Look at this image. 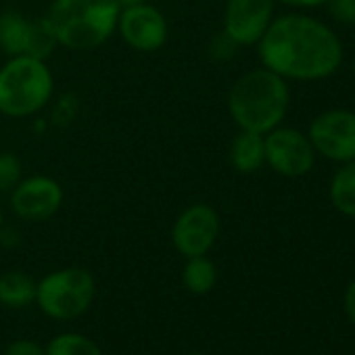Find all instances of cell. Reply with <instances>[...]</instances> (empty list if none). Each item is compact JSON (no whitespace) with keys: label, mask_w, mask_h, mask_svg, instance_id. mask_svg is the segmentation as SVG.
<instances>
[{"label":"cell","mask_w":355,"mask_h":355,"mask_svg":"<svg viewBox=\"0 0 355 355\" xmlns=\"http://www.w3.org/2000/svg\"><path fill=\"white\" fill-rule=\"evenodd\" d=\"M255 46L261 67L286 82L326 80L343 63V44L332 28L303 13L274 17Z\"/></svg>","instance_id":"1"},{"label":"cell","mask_w":355,"mask_h":355,"mask_svg":"<svg viewBox=\"0 0 355 355\" xmlns=\"http://www.w3.org/2000/svg\"><path fill=\"white\" fill-rule=\"evenodd\" d=\"M291 105V88L278 73L257 67L243 73L228 92V113L239 130L268 134L282 123Z\"/></svg>","instance_id":"2"},{"label":"cell","mask_w":355,"mask_h":355,"mask_svg":"<svg viewBox=\"0 0 355 355\" xmlns=\"http://www.w3.org/2000/svg\"><path fill=\"white\" fill-rule=\"evenodd\" d=\"M119 13L115 0H53L44 17L61 49L86 53L103 46L117 32Z\"/></svg>","instance_id":"3"},{"label":"cell","mask_w":355,"mask_h":355,"mask_svg":"<svg viewBox=\"0 0 355 355\" xmlns=\"http://www.w3.org/2000/svg\"><path fill=\"white\" fill-rule=\"evenodd\" d=\"M55 94V78L46 61L9 57L0 67V115L9 119L36 117Z\"/></svg>","instance_id":"4"},{"label":"cell","mask_w":355,"mask_h":355,"mask_svg":"<svg viewBox=\"0 0 355 355\" xmlns=\"http://www.w3.org/2000/svg\"><path fill=\"white\" fill-rule=\"evenodd\" d=\"M96 284L84 268H63L46 274L36 286V303L53 320L80 318L94 299Z\"/></svg>","instance_id":"5"},{"label":"cell","mask_w":355,"mask_h":355,"mask_svg":"<svg viewBox=\"0 0 355 355\" xmlns=\"http://www.w3.org/2000/svg\"><path fill=\"white\" fill-rule=\"evenodd\" d=\"M222 230V220L216 207L207 203H193L171 226V243L175 251L189 257L207 255Z\"/></svg>","instance_id":"6"},{"label":"cell","mask_w":355,"mask_h":355,"mask_svg":"<svg viewBox=\"0 0 355 355\" xmlns=\"http://www.w3.org/2000/svg\"><path fill=\"white\" fill-rule=\"evenodd\" d=\"M307 138L315 150L336 163L355 159V111L330 109L315 115L309 123Z\"/></svg>","instance_id":"7"},{"label":"cell","mask_w":355,"mask_h":355,"mask_svg":"<svg viewBox=\"0 0 355 355\" xmlns=\"http://www.w3.org/2000/svg\"><path fill=\"white\" fill-rule=\"evenodd\" d=\"M266 163L284 178H301L311 171L315 163V150L307 134L295 128H274L263 134Z\"/></svg>","instance_id":"8"},{"label":"cell","mask_w":355,"mask_h":355,"mask_svg":"<svg viewBox=\"0 0 355 355\" xmlns=\"http://www.w3.org/2000/svg\"><path fill=\"white\" fill-rule=\"evenodd\" d=\"M63 187L51 175H30L9 193L13 214L24 222H46L63 205Z\"/></svg>","instance_id":"9"},{"label":"cell","mask_w":355,"mask_h":355,"mask_svg":"<svg viewBox=\"0 0 355 355\" xmlns=\"http://www.w3.org/2000/svg\"><path fill=\"white\" fill-rule=\"evenodd\" d=\"M117 32L132 51L157 53L169 38V24L157 7L146 3L121 9Z\"/></svg>","instance_id":"10"},{"label":"cell","mask_w":355,"mask_h":355,"mask_svg":"<svg viewBox=\"0 0 355 355\" xmlns=\"http://www.w3.org/2000/svg\"><path fill=\"white\" fill-rule=\"evenodd\" d=\"M276 0H226L224 34L239 46H255L274 19Z\"/></svg>","instance_id":"11"},{"label":"cell","mask_w":355,"mask_h":355,"mask_svg":"<svg viewBox=\"0 0 355 355\" xmlns=\"http://www.w3.org/2000/svg\"><path fill=\"white\" fill-rule=\"evenodd\" d=\"M230 163L239 173H255L266 163V146L263 134L239 130V134L230 142Z\"/></svg>","instance_id":"12"},{"label":"cell","mask_w":355,"mask_h":355,"mask_svg":"<svg viewBox=\"0 0 355 355\" xmlns=\"http://www.w3.org/2000/svg\"><path fill=\"white\" fill-rule=\"evenodd\" d=\"M32 32V19H28L19 11L0 13V53L9 57L28 55Z\"/></svg>","instance_id":"13"},{"label":"cell","mask_w":355,"mask_h":355,"mask_svg":"<svg viewBox=\"0 0 355 355\" xmlns=\"http://www.w3.org/2000/svg\"><path fill=\"white\" fill-rule=\"evenodd\" d=\"M38 282L19 270H11L0 276V303L7 307H28L36 301Z\"/></svg>","instance_id":"14"},{"label":"cell","mask_w":355,"mask_h":355,"mask_svg":"<svg viewBox=\"0 0 355 355\" xmlns=\"http://www.w3.org/2000/svg\"><path fill=\"white\" fill-rule=\"evenodd\" d=\"M328 195L338 214L355 220V159L343 163L340 169L332 175Z\"/></svg>","instance_id":"15"},{"label":"cell","mask_w":355,"mask_h":355,"mask_svg":"<svg viewBox=\"0 0 355 355\" xmlns=\"http://www.w3.org/2000/svg\"><path fill=\"white\" fill-rule=\"evenodd\" d=\"M218 282V268L207 255L189 257L182 270V284L193 295H207Z\"/></svg>","instance_id":"16"},{"label":"cell","mask_w":355,"mask_h":355,"mask_svg":"<svg viewBox=\"0 0 355 355\" xmlns=\"http://www.w3.org/2000/svg\"><path fill=\"white\" fill-rule=\"evenodd\" d=\"M59 49V42L55 38V32L49 24L46 17L32 19V32H30V44H28V55L40 61H49V57Z\"/></svg>","instance_id":"17"},{"label":"cell","mask_w":355,"mask_h":355,"mask_svg":"<svg viewBox=\"0 0 355 355\" xmlns=\"http://www.w3.org/2000/svg\"><path fill=\"white\" fill-rule=\"evenodd\" d=\"M44 355H103L101 347L84 334H59L55 336Z\"/></svg>","instance_id":"18"},{"label":"cell","mask_w":355,"mask_h":355,"mask_svg":"<svg viewBox=\"0 0 355 355\" xmlns=\"http://www.w3.org/2000/svg\"><path fill=\"white\" fill-rule=\"evenodd\" d=\"M21 180H24L21 159L11 150H3L0 153V193L9 195Z\"/></svg>","instance_id":"19"},{"label":"cell","mask_w":355,"mask_h":355,"mask_svg":"<svg viewBox=\"0 0 355 355\" xmlns=\"http://www.w3.org/2000/svg\"><path fill=\"white\" fill-rule=\"evenodd\" d=\"M328 13L343 26H355V0H328Z\"/></svg>","instance_id":"20"},{"label":"cell","mask_w":355,"mask_h":355,"mask_svg":"<svg viewBox=\"0 0 355 355\" xmlns=\"http://www.w3.org/2000/svg\"><path fill=\"white\" fill-rule=\"evenodd\" d=\"M236 49H239V44L232 42V40L222 32V34H218V36L211 40L209 53H211V57H214L216 61H228V59L234 57Z\"/></svg>","instance_id":"21"},{"label":"cell","mask_w":355,"mask_h":355,"mask_svg":"<svg viewBox=\"0 0 355 355\" xmlns=\"http://www.w3.org/2000/svg\"><path fill=\"white\" fill-rule=\"evenodd\" d=\"M78 113V105L73 96H63L57 105H55V115L53 119H57L59 123H69Z\"/></svg>","instance_id":"22"},{"label":"cell","mask_w":355,"mask_h":355,"mask_svg":"<svg viewBox=\"0 0 355 355\" xmlns=\"http://www.w3.org/2000/svg\"><path fill=\"white\" fill-rule=\"evenodd\" d=\"M5 355H44V349L36 340L19 338V340H13L7 347V353Z\"/></svg>","instance_id":"23"},{"label":"cell","mask_w":355,"mask_h":355,"mask_svg":"<svg viewBox=\"0 0 355 355\" xmlns=\"http://www.w3.org/2000/svg\"><path fill=\"white\" fill-rule=\"evenodd\" d=\"M276 3H282V5L295 7V9H318V7L326 5L328 0H276Z\"/></svg>","instance_id":"24"},{"label":"cell","mask_w":355,"mask_h":355,"mask_svg":"<svg viewBox=\"0 0 355 355\" xmlns=\"http://www.w3.org/2000/svg\"><path fill=\"white\" fill-rule=\"evenodd\" d=\"M345 311H347V315H349V320L353 322V326H355V280L347 286V291H345Z\"/></svg>","instance_id":"25"},{"label":"cell","mask_w":355,"mask_h":355,"mask_svg":"<svg viewBox=\"0 0 355 355\" xmlns=\"http://www.w3.org/2000/svg\"><path fill=\"white\" fill-rule=\"evenodd\" d=\"M115 3L121 9H128V7H136V5H146V3H150V0H115Z\"/></svg>","instance_id":"26"},{"label":"cell","mask_w":355,"mask_h":355,"mask_svg":"<svg viewBox=\"0 0 355 355\" xmlns=\"http://www.w3.org/2000/svg\"><path fill=\"white\" fill-rule=\"evenodd\" d=\"M5 228V211H3V205H0V230Z\"/></svg>","instance_id":"27"},{"label":"cell","mask_w":355,"mask_h":355,"mask_svg":"<svg viewBox=\"0 0 355 355\" xmlns=\"http://www.w3.org/2000/svg\"><path fill=\"white\" fill-rule=\"evenodd\" d=\"M353 73H355V57H353Z\"/></svg>","instance_id":"28"},{"label":"cell","mask_w":355,"mask_h":355,"mask_svg":"<svg viewBox=\"0 0 355 355\" xmlns=\"http://www.w3.org/2000/svg\"><path fill=\"white\" fill-rule=\"evenodd\" d=\"M191 355H203V353H191Z\"/></svg>","instance_id":"29"}]
</instances>
